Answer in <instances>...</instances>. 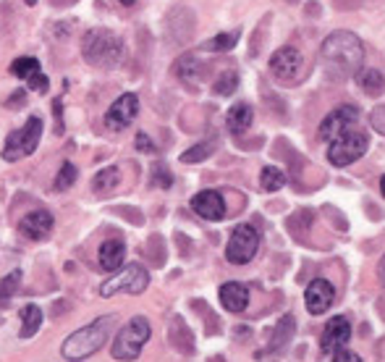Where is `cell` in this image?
Wrapping results in <instances>:
<instances>
[{"label":"cell","mask_w":385,"mask_h":362,"mask_svg":"<svg viewBox=\"0 0 385 362\" xmlns=\"http://www.w3.org/2000/svg\"><path fill=\"white\" fill-rule=\"evenodd\" d=\"M380 195H383V197H385V176H383V179H380Z\"/></svg>","instance_id":"obj_37"},{"label":"cell","mask_w":385,"mask_h":362,"mask_svg":"<svg viewBox=\"0 0 385 362\" xmlns=\"http://www.w3.org/2000/svg\"><path fill=\"white\" fill-rule=\"evenodd\" d=\"M43 326V310L37 308V305H27L22 310V331H19V336L22 339H32L34 333L40 331Z\"/></svg>","instance_id":"obj_20"},{"label":"cell","mask_w":385,"mask_h":362,"mask_svg":"<svg viewBox=\"0 0 385 362\" xmlns=\"http://www.w3.org/2000/svg\"><path fill=\"white\" fill-rule=\"evenodd\" d=\"M55 220H53V213H47V210H32L29 216H24L22 220V234L24 236H29V239L40 241L45 239L50 231H53Z\"/></svg>","instance_id":"obj_15"},{"label":"cell","mask_w":385,"mask_h":362,"mask_svg":"<svg viewBox=\"0 0 385 362\" xmlns=\"http://www.w3.org/2000/svg\"><path fill=\"white\" fill-rule=\"evenodd\" d=\"M356 84H359L367 95L377 98V95H383L385 92V74L380 68H362V71L356 74Z\"/></svg>","instance_id":"obj_19"},{"label":"cell","mask_w":385,"mask_h":362,"mask_svg":"<svg viewBox=\"0 0 385 362\" xmlns=\"http://www.w3.org/2000/svg\"><path fill=\"white\" fill-rule=\"evenodd\" d=\"M252 121H255V110H252L249 103H236L225 116V123L234 134H244L252 126Z\"/></svg>","instance_id":"obj_18"},{"label":"cell","mask_w":385,"mask_h":362,"mask_svg":"<svg viewBox=\"0 0 385 362\" xmlns=\"http://www.w3.org/2000/svg\"><path fill=\"white\" fill-rule=\"evenodd\" d=\"M152 181H155L158 187H171L173 176L168 174V168H165V165H155V176H152Z\"/></svg>","instance_id":"obj_30"},{"label":"cell","mask_w":385,"mask_h":362,"mask_svg":"<svg viewBox=\"0 0 385 362\" xmlns=\"http://www.w3.org/2000/svg\"><path fill=\"white\" fill-rule=\"evenodd\" d=\"M137 113H139V98H137L134 92H123V95L110 105V110H107L105 126L107 129H113V132H121V129H126L128 123L137 119Z\"/></svg>","instance_id":"obj_11"},{"label":"cell","mask_w":385,"mask_h":362,"mask_svg":"<svg viewBox=\"0 0 385 362\" xmlns=\"http://www.w3.org/2000/svg\"><path fill=\"white\" fill-rule=\"evenodd\" d=\"M40 71V61L37 58H16L11 63V74L16 79H29Z\"/></svg>","instance_id":"obj_25"},{"label":"cell","mask_w":385,"mask_h":362,"mask_svg":"<svg viewBox=\"0 0 385 362\" xmlns=\"http://www.w3.org/2000/svg\"><path fill=\"white\" fill-rule=\"evenodd\" d=\"M116 329V315H100L92 323H86L84 329L74 331L68 339L61 344V354L68 362H82L86 357H92L95 352H100L107 344L110 333Z\"/></svg>","instance_id":"obj_2"},{"label":"cell","mask_w":385,"mask_h":362,"mask_svg":"<svg viewBox=\"0 0 385 362\" xmlns=\"http://www.w3.org/2000/svg\"><path fill=\"white\" fill-rule=\"evenodd\" d=\"M259 250V234H257L255 226L249 223H241L236 226L231 239H228V247H225V260L234 265H246Z\"/></svg>","instance_id":"obj_8"},{"label":"cell","mask_w":385,"mask_h":362,"mask_svg":"<svg viewBox=\"0 0 385 362\" xmlns=\"http://www.w3.org/2000/svg\"><path fill=\"white\" fill-rule=\"evenodd\" d=\"M27 84H29V89H34V92H45V89H47V84H50V82H47V77H45L43 71H37V74H34V77H29V79H27Z\"/></svg>","instance_id":"obj_31"},{"label":"cell","mask_w":385,"mask_h":362,"mask_svg":"<svg viewBox=\"0 0 385 362\" xmlns=\"http://www.w3.org/2000/svg\"><path fill=\"white\" fill-rule=\"evenodd\" d=\"M372 126H375V132L385 134V105H380V108L372 113Z\"/></svg>","instance_id":"obj_33"},{"label":"cell","mask_w":385,"mask_h":362,"mask_svg":"<svg viewBox=\"0 0 385 362\" xmlns=\"http://www.w3.org/2000/svg\"><path fill=\"white\" fill-rule=\"evenodd\" d=\"M137 150H142V153H155V144H152V139L144 132L137 134Z\"/></svg>","instance_id":"obj_34"},{"label":"cell","mask_w":385,"mask_h":362,"mask_svg":"<svg viewBox=\"0 0 385 362\" xmlns=\"http://www.w3.org/2000/svg\"><path fill=\"white\" fill-rule=\"evenodd\" d=\"M55 3H74V0H55Z\"/></svg>","instance_id":"obj_39"},{"label":"cell","mask_w":385,"mask_h":362,"mask_svg":"<svg viewBox=\"0 0 385 362\" xmlns=\"http://www.w3.org/2000/svg\"><path fill=\"white\" fill-rule=\"evenodd\" d=\"M333 362H362V357H359L356 352L338 349V352H333Z\"/></svg>","instance_id":"obj_32"},{"label":"cell","mask_w":385,"mask_h":362,"mask_svg":"<svg viewBox=\"0 0 385 362\" xmlns=\"http://www.w3.org/2000/svg\"><path fill=\"white\" fill-rule=\"evenodd\" d=\"M236 87H239V74L236 71H223L213 89L218 95H231V92H236Z\"/></svg>","instance_id":"obj_28"},{"label":"cell","mask_w":385,"mask_h":362,"mask_svg":"<svg viewBox=\"0 0 385 362\" xmlns=\"http://www.w3.org/2000/svg\"><path fill=\"white\" fill-rule=\"evenodd\" d=\"M352 339V323L343 318V315H338V318H333L328 326H325V331H322V352L325 354H333V352L343 349V344Z\"/></svg>","instance_id":"obj_14"},{"label":"cell","mask_w":385,"mask_h":362,"mask_svg":"<svg viewBox=\"0 0 385 362\" xmlns=\"http://www.w3.org/2000/svg\"><path fill=\"white\" fill-rule=\"evenodd\" d=\"M150 320L142 318V315H137V318H131L123 326V329L118 331L116 341H113V347H110V354L116 357V360H137L142 354V349H144V344L150 341Z\"/></svg>","instance_id":"obj_4"},{"label":"cell","mask_w":385,"mask_h":362,"mask_svg":"<svg viewBox=\"0 0 385 362\" xmlns=\"http://www.w3.org/2000/svg\"><path fill=\"white\" fill-rule=\"evenodd\" d=\"M150 286V273L142 265L131 263L123 271H118L113 278H107L100 286V296H116V294H142Z\"/></svg>","instance_id":"obj_7"},{"label":"cell","mask_w":385,"mask_h":362,"mask_svg":"<svg viewBox=\"0 0 385 362\" xmlns=\"http://www.w3.org/2000/svg\"><path fill=\"white\" fill-rule=\"evenodd\" d=\"M359 3H362V0H335V8L352 11V8H359Z\"/></svg>","instance_id":"obj_35"},{"label":"cell","mask_w":385,"mask_h":362,"mask_svg":"<svg viewBox=\"0 0 385 362\" xmlns=\"http://www.w3.org/2000/svg\"><path fill=\"white\" fill-rule=\"evenodd\" d=\"M370 147V137L359 129H346L343 134H338L335 139H331L328 144V160H331L335 168H346V165L356 163Z\"/></svg>","instance_id":"obj_5"},{"label":"cell","mask_w":385,"mask_h":362,"mask_svg":"<svg viewBox=\"0 0 385 362\" xmlns=\"http://www.w3.org/2000/svg\"><path fill=\"white\" fill-rule=\"evenodd\" d=\"M359 119V108L356 105H338L335 110H331L325 119H322L320 129H317V137L322 142H331L338 134H343L346 129H352L354 123Z\"/></svg>","instance_id":"obj_10"},{"label":"cell","mask_w":385,"mask_h":362,"mask_svg":"<svg viewBox=\"0 0 385 362\" xmlns=\"http://www.w3.org/2000/svg\"><path fill=\"white\" fill-rule=\"evenodd\" d=\"M118 181H121V171H118L116 165H107L103 171H97L95 179H92V189H95L97 195H107L110 189L118 187Z\"/></svg>","instance_id":"obj_22"},{"label":"cell","mask_w":385,"mask_h":362,"mask_svg":"<svg viewBox=\"0 0 385 362\" xmlns=\"http://www.w3.org/2000/svg\"><path fill=\"white\" fill-rule=\"evenodd\" d=\"M377 278H380V284L385 286V255L380 257V263H377Z\"/></svg>","instance_id":"obj_36"},{"label":"cell","mask_w":385,"mask_h":362,"mask_svg":"<svg viewBox=\"0 0 385 362\" xmlns=\"http://www.w3.org/2000/svg\"><path fill=\"white\" fill-rule=\"evenodd\" d=\"M19 281H22V273H19V271H13V273H8L3 278V284H0V302H8V299L16 294Z\"/></svg>","instance_id":"obj_29"},{"label":"cell","mask_w":385,"mask_h":362,"mask_svg":"<svg viewBox=\"0 0 385 362\" xmlns=\"http://www.w3.org/2000/svg\"><path fill=\"white\" fill-rule=\"evenodd\" d=\"M333 292L331 281H325V278H315L310 286H307V294H304V305L310 310L312 315H322V312H328L333 305Z\"/></svg>","instance_id":"obj_12"},{"label":"cell","mask_w":385,"mask_h":362,"mask_svg":"<svg viewBox=\"0 0 385 362\" xmlns=\"http://www.w3.org/2000/svg\"><path fill=\"white\" fill-rule=\"evenodd\" d=\"M289 3H296V0H289Z\"/></svg>","instance_id":"obj_41"},{"label":"cell","mask_w":385,"mask_h":362,"mask_svg":"<svg viewBox=\"0 0 385 362\" xmlns=\"http://www.w3.org/2000/svg\"><path fill=\"white\" fill-rule=\"evenodd\" d=\"M210 155H213V144L210 142L194 144V147H189V150L181 155V163H202V160H207Z\"/></svg>","instance_id":"obj_27"},{"label":"cell","mask_w":385,"mask_h":362,"mask_svg":"<svg viewBox=\"0 0 385 362\" xmlns=\"http://www.w3.org/2000/svg\"><path fill=\"white\" fill-rule=\"evenodd\" d=\"M239 37H241L239 29H234V32H220V34H215V37H210V40L202 45V50H207V53H228V50H234L236 47Z\"/></svg>","instance_id":"obj_21"},{"label":"cell","mask_w":385,"mask_h":362,"mask_svg":"<svg viewBox=\"0 0 385 362\" xmlns=\"http://www.w3.org/2000/svg\"><path fill=\"white\" fill-rule=\"evenodd\" d=\"M286 184V174L275 168V165H268V168H262V174H259V187L265 189V192H278L283 189Z\"/></svg>","instance_id":"obj_24"},{"label":"cell","mask_w":385,"mask_h":362,"mask_svg":"<svg viewBox=\"0 0 385 362\" xmlns=\"http://www.w3.org/2000/svg\"><path fill=\"white\" fill-rule=\"evenodd\" d=\"M320 61L333 77H356L364 63V43L354 32L338 29L322 40Z\"/></svg>","instance_id":"obj_1"},{"label":"cell","mask_w":385,"mask_h":362,"mask_svg":"<svg viewBox=\"0 0 385 362\" xmlns=\"http://www.w3.org/2000/svg\"><path fill=\"white\" fill-rule=\"evenodd\" d=\"M123 257H126V244L121 239H105L100 244V252H97V265L105 273H113L123 265Z\"/></svg>","instance_id":"obj_16"},{"label":"cell","mask_w":385,"mask_h":362,"mask_svg":"<svg viewBox=\"0 0 385 362\" xmlns=\"http://www.w3.org/2000/svg\"><path fill=\"white\" fill-rule=\"evenodd\" d=\"M220 305L228 312H244L246 305H249V289L239 281H228V284L220 286Z\"/></svg>","instance_id":"obj_17"},{"label":"cell","mask_w":385,"mask_h":362,"mask_svg":"<svg viewBox=\"0 0 385 362\" xmlns=\"http://www.w3.org/2000/svg\"><path fill=\"white\" fill-rule=\"evenodd\" d=\"M40 139H43V119L32 116L22 129H16V132H11L6 137L3 158H6L8 163H16V160H22V158H29V155L37 150Z\"/></svg>","instance_id":"obj_6"},{"label":"cell","mask_w":385,"mask_h":362,"mask_svg":"<svg viewBox=\"0 0 385 362\" xmlns=\"http://www.w3.org/2000/svg\"><path fill=\"white\" fill-rule=\"evenodd\" d=\"M118 3H123V6H134L137 0H118Z\"/></svg>","instance_id":"obj_38"},{"label":"cell","mask_w":385,"mask_h":362,"mask_svg":"<svg viewBox=\"0 0 385 362\" xmlns=\"http://www.w3.org/2000/svg\"><path fill=\"white\" fill-rule=\"evenodd\" d=\"M270 74L283 84L299 82L301 74H304V55L294 45H283L270 55Z\"/></svg>","instance_id":"obj_9"},{"label":"cell","mask_w":385,"mask_h":362,"mask_svg":"<svg viewBox=\"0 0 385 362\" xmlns=\"http://www.w3.org/2000/svg\"><path fill=\"white\" fill-rule=\"evenodd\" d=\"M121 50H123V43L110 29H100V27L89 29L82 40V55L95 68H113L121 58Z\"/></svg>","instance_id":"obj_3"},{"label":"cell","mask_w":385,"mask_h":362,"mask_svg":"<svg viewBox=\"0 0 385 362\" xmlns=\"http://www.w3.org/2000/svg\"><path fill=\"white\" fill-rule=\"evenodd\" d=\"M27 3H29V6H34V0H27Z\"/></svg>","instance_id":"obj_40"},{"label":"cell","mask_w":385,"mask_h":362,"mask_svg":"<svg viewBox=\"0 0 385 362\" xmlns=\"http://www.w3.org/2000/svg\"><path fill=\"white\" fill-rule=\"evenodd\" d=\"M192 210L204 220H220L225 216V199L215 189H204L192 197Z\"/></svg>","instance_id":"obj_13"},{"label":"cell","mask_w":385,"mask_h":362,"mask_svg":"<svg viewBox=\"0 0 385 362\" xmlns=\"http://www.w3.org/2000/svg\"><path fill=\"white\" fill-rule=\"evenodd\" d=\"M176 77L186 82V84H197V77H199V63H197V58L194 55H181L179 61H176Z\"/></svg>","instance_id":"obj_23"},{"label":"cell","mask_w":385,"mask_h":362,"mask_svg":"<svg viewBox=\"0 0 385 362\" xmlns=\"http://www.w3.org/2000/svg\"><path fill=\"white\" fill-rule=\"evenodd\" d=\"M76 174H79V171H76L74 163H63L61 165V171H58V176H55V189H58V192L71 189L76 181Z\"/></svg>","instance_id":"obj_26"}]
</instances>
